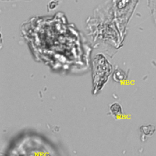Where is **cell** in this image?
Segmentation results:
<instances>
[{
  "label": "cell",
  "mask_w": 156,
  "mask_h": 156,
  "mask_svg": "<svg viewBox=\"0 0 156 156\" xmlns=\"http://www.w3.org/2000/svg\"><path fill=\"white\" fill-rule=\"evenodd\" d=\"M147 4L154 23L156 24V0H147Z\"/></svg>",
  "instance_id": "6da1fadb"
},
{
  "label": "cell",
  "mask_w": 156,
  "mask_h": 156,
  "mask_svg": "<svg viewBox=\"0 0 156 156\" xmlns=\"http://www.w3.org/2000/svg\"><path fill=\"white\" fill-rule=\"evenodd\" d=\"M110 109H111L112 112L115 114H118V113H119L121 112V108L120 105L116 103L113 104L111 106Z\"/></svg>",
  "instance_id": "7a4b0ae2"
},
{
  "label": "cell",
  "mask_w": 156,
  "mask_h": 156,
  "mask_svg": "<svg viewBox=\"0 0 156 156\" xmlns=\"http://www.w3.org/2000/svg\"><path fill=\"white\" fill-rule=\"evenodd\" d=\"M143 132H144L146 135H151L150 133V132H152V133L154 132V126H144L143 127Z\"/></svg>",
  "instance_id": "3957f363"
},
{
  "label": "cell",
  "mask_w": 156,
  "mask_h": 156,
  "mask_svg": "<svg viewBox=\"0 0 156 156\" xmlns=\"http://www.w3.org/2000/svg\"><path fill=\"white\" fill-rule=\"evenodd\" d=\"M2 1L5 2H9V1H29L31 0H1Z\"/></svg>",
  "instance_id": "277c9868"
}]
</instances>
